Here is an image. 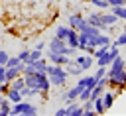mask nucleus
I'll return each mask as SVG.
<instances>
[{
    "label": "nucleus",
    "instance_id": "4",
    "mask_svg": "<svg viewBox=\"0 0 126 116\" xmlns=\"http://www.w3.org/2000/svg\"><path fill=\"white\" fill-rule=\"evenodd\" d=\"M39 112V108L30 102V98H22L20 102H14L10 108V116H35Z\"/></svg>",
    "mask_w": 126,
    "mask_h": 116
},
{
    "label": "nucleus",
    "instance_id": "2",
    "mask_svg": "<svg viewBox=\"0 0 126 116\" xmlns=\"http://www.w3.org/2000/svg\"><path fill=\"white\" fill-rule=\"evenodd\" d=\"M45 75L49 77V85L51 87H67V71H65V65H55V63H47L45 67Z\"/></svg>",
    "mask_w": 126,
    "mask_h": 116
},
{
    "label": "nucleus",
    "instance_id": "24",
    "mask_svg": "<svg viewBox=\"0 0 126 116\" xmlns=\"http://www.w3.org/2000/svg\"><path fill=\"white\" fill-rule=\"evenodd\" d=\"M112 43H114V45H118V47H124V45H126V33L122 31L118 37H114V41H112Z\"/></svg>",
    "mask_w": 126,
    "mask_h": 116
},
{
    "label": "nucleus",
    "instance_id": "9",
    "mask_svg": "<svg viewBox=\"0 0 126 116\" xmlns=\"http://www.w3.org/2000/svg\"><path fill=\"white\" fill-rule=\"evenodd\" d=\"M81 90L83 88H93L94 85H96V79L93 77V75H81V77H77V83H75Z\"/></svg>",
    "mask_w": 126,
    "mask_h": 116
},
{
    "label": "nucleus",
    "instance_id": "26",
    "mask_svg": "<svg viewBox=\"0 0 126 116\" xmlns=\"http://www.w3.org/2000/svg\"><path fill=\"white\" fill-rule=\"evenodd\" d=\"M28 57H30V49H22V51L18 53V59L24 61V63H28Z\"/></svg>",
    "mask_w": 126,
    "mask_h": 116
},
{
    "label": "nucleus",
    "instance_id": "21",
    "mask_svg": "<svg viewBox=\"0 0 126 116\" xmlns=\"http://www.w3.org/2000/svg\"><path fill=\"white\" fill-rule=\"evenodd\" d=\"M93 100V106H94V112L96 114H104L106 110H104V104H102V98L100 96H96V98H91Z\"/></svg>",
    "mask_w": 126,
    "mask_h": 116
},
{
    "label": "nucleus",
    "instance_id": "12",
    "mask_svg": "<svg viewBox=\"0 0 126 116\" xmlns=\"http://www.w3.org/2000/svg\"><path fill=\"white\" fill-rule=\"evenodd\" d=\"M83 20H85V16H83L81 12H73V14H69V18H67V26L77 29V28H79V24H81Z\"/></svg>",
    "mask_w": 126,
    "mask_h": 116
},
{
    "label": "nucleus",
    "instance_id": "22",
    "mask_svg": "<svg viewBox=\"0 0 126 116\" xmlns=\"http://www.w3.org/2000/svg\"><path fill=\"white\" fill-rule=\"evenodd\" d=\"M89 2L96 10H108V0H89Z\"/></svg>",
    "mask_w": 126,
    "mask_h": 116
},
{
    "label": "nucleus",
    "instance_id": "8",
    "mask_svg": "<svg viewBox=\"0 0 126 116\" xmlns=\"http://www.w3.org/2000/svg\"><path fill=\"white\" fill-rule=\"evenodd\" d=\"M118 92H120L118 88H110V87H106V88H104V92L100 94V98H102V104H104V110H106V112L112 108V104H114V100H116V94H118Z\"/></svg>",
    "mask_w": 126,
    "mask_h": 116
},
{
    "label": "nucleus",
    "instance_id": "25",
    "mask_svg": "<svg viewBox=\"0 0 126 116\" xmlns=\"http://www.w3.org/2000/svg\"><path fill=\"white\" fill-rule=\"evenodd\" d=\"M106 69H108V67H102V65H98V69H96V73H94L93 77H94L96 81H98V79H102V77L106 75Z\"/></svg>",
    "mask_w": 126,
    "mask_h": 116
},
{
    "label": "nucleus",
    "instance_id": "17",
    "mask_svg": "<svg viewBox=\"0 0 126 116\" xmlns=\"http://www.w3.org/2000/svg\"><path fill=\"white\" fill-rule=\"evenodd\" d=\"M26 87V81H24V75H18L16 79H12L10 81V88H14V90H22Z\"/></svg>",
    "mask_w": 126,
    "mask_h": 116
},
{
    "label": "nucleus",
    "instance_id": "23",
    "mask_svg": "<svg viewBox=\"0 0 126 116\" xmlns=\"http://www.w3.org/2000/svg\"><path fill=\"white\" fill-rule=\"evenodd\" d=\"M22 63H24V61H20V59H18V55H10L4 67H18V65H22Z\"/></svg>",
    "mask_w": 126,
    "mask_h": 116
},
{
    "label": "nucleus",
    "instance_id": "3",
    "mask_svg": "<svg viewBox=\"0 0 126 116\" xmlns=\"http://www.w3.org/2000/svg\"><path fill=\"white\" fill-rule=\"evenodd\" d=\"M24 81H26V87L37 88V90H41V92H49V88H51V85H49V77H47L43 71L28 73V75H24Z\"/></svg>",
    "mask_w": 126,
    "mask_h": 116
},
{
    "label": "nucleus",
    "instance_id": "5",
    "mask_svg": "<svg viewBox=\"0 0 126 116\" xmlns=\"http://www.w3.org/2000/svg\"><path fill=\"white\" fill-rule=\"evenodd\" d=\"M73 63H75V65H79V67L83 69V73H85V71H89V69L94 65V57H93V55H89V53L79 51V53L73 57Z\"/></svg>",
    "mask_w": 126,
    "mask_h": 116
},
{
    "label": "nucleus",
    "instance_id": "10",
    "mask_svg": "<svg viewBox=\"0 0 126 116\" xmlns=\"http://www.w3.org/2000/svg\"><path fill=\"white\" fill-rule=\"evenodd\" d=\"M65 47H67L65 39H59V37H55V35H53V39H49V43H47V49H49V51H57V53H65Z\"/></svg>",
    "mask_w": 126,
    "mask_h": 116
},
{
    "label": "nucleus",
    "instance_id": "30",
    "mask_svg": "<svg viewBox=\"0 0 126 116\" xmlns=\"http://www.w3.org/2000/svg\"><path fill=\"white\" fill-rule=\"evenodd\" d=\"M122 31H124V33H126V24H124V26H122Z\"/></svg>",
    "mask_w": 126,
    "mask_h": 116
},
{
    "label": "nucleus",
    "instance_id": "27",
    "mask_svg": "<svg viewBox=\"0 0 126 116\" xmlns=\"http://www.w3.org/2000/svg\"><path fill=\"white\" fill-rule=\"evenodd\" d=\"M45 47H47V41H45V39H39V41L35 43V49H41V51H43Z\"/></svg>",
    "mask_w": 126,
    "mask_h": 116
},
{
    "label": "nucleus",
    "instance_id": "29",
    "mask_svg": "<svg viewBox=\"0 0 126 116\" xmlns=\"http://www.w3.org/2000/svg\"><path fill=\"white\" fill-rule=\"evenodd\" d=\"M55 116H67V110H65V106L57 108V110H55Z\"/></svg>",
    "mask_w": 126,
    "mask_h": 116
},
{
    "label": "nucleus",
    "instance_id": "18",
    "mask_svg": "<svg viewBox=\"0 0 126 116\" xmlns=\"http://www.w3.org/2000/svg\"><path fill=\"white\" fill-rule=\"evenodd\" d=\"M69 26H65V24H59L57 28H55V37H59V39H65L67 35H69Z\"/></svg>",
    "mask_w": 126,
    "mask_h": 116
},
{
    "label": "nucleus",
    "instance_id": "6",
    "mask_svg": "<svg viewBox=\"0 0 126 116\" xmlns=\"http://www.w3.org/2000/svg\"><path fill=\"white\" fill-rule=\"evenodd\" d=\"M118 22H120V20H118V16H116V14H112L110 10H100V24H102L100 31H106V28L116 26Z\"/></svg>",
    "mask_w": 126,
    "mask_h": 116
},
{
    "label": "nucleus",
    "instance_id": "13",
    "mask_svg": "<svg viewBox=\"0 0 126 116\" xmlns=\"http://www.w3.org/2000/svg\"><path fill=\"white\" fill-rule=\"evenodd\" d=\"M85 20H87V24H91V26H94V28H98V29L102 28V24H100V10L87 14V16H85Z\"/></svg>",
    "mask_w": 126,
    "mask_h": 116
},
{
    "label": "nucleus",
    "instance_id": "19",
    "mask_svg": "<svg viewBox=\"0 0 126 116\" xmlns=\"http://www.w3.org/2000/svg\"><path fill=\"white\" fill-rule=\"evenodd\" d=\"M108 10H110L112 14H116L118 20H126V4H122V6H110Z\"/></svg>",
    "mask_w": 126,
    "mask_h": 116
},
{
    "label": "nucleus",
    "instance_id": "20",
    "mask_svg": "<svg viewBox=\"0 0 126 116\" xmlns=\"http://www.w3.org/2000/svg\"><path fill=\"white\" fill-rule=\"evenodd\" d=\"M10 108H12V102L4 96L0 102V116H10Z\"/></svg>",
    "mask_w": 126,
    "mask_h": 116
},
{
    "label": "nucleus",
    "instance_id": "15",
    "mask_svg": "<svg viewBox=\"0 0 126 116\" xmlns=\"http://www.w3.org/2000/svg\"><path fill=\"white\" fill-rule=\"evenodd\" d=\"M65 71H67L69 77H81V75H83V69H81L79 65H75L73 61H71L69 65H65Z\"/></svg>",
    "mask_w": 126,
    "mask_h": 116
},
{
    "label": "nucleus",
    "instance_id": "7",
    "mask_svg": "<svg viewBox=\"0 0 126 116\" xmlns=\"http://www.w3.org/2000/svg\"><path fill=\"white\" fill-rule=\"evenodd\" d=\"M45 59H47L49 63H55V65H69V63L73 61V57H69V55H65V53L49 51V49H47V53H45Z\"/></svg>",
    "mask_w": 126,
    "mask_h": 116
},
{
    "label": "nucleus",
    "instance_id": "1",
    "mask_svg": "<svg viewBox=\"0 0 126 116\" xmlns=\"http://www.w3.org/2000/svg\"><path fill=\"white\" fill-rule=\"evenodd\" d=\"M106 79L110 88H118V90L126 88V61L122 55H116L112 59V63L106 69Z\"/></svg>",
    "mask_w": 126,
    "mask_h": 116
},
{
    "label": "nucleus",
    "instance_id": "28",
    "mask_svg": "<svg viewBox=\"0 0 126 116\" xmlns=\"http://www.w3.org/2000/svg\"><path fill=\"white\" fill-rule=\"evenodd\" d=\"M122 4H126V0H108V8L110 6H122Z\"/></svg>",
    "mask_w": 126,
    "mask_h": 116
},
{
    "label": "nucleus",
    "instance_id": "11",
    "mask_svg": "<svg viewBox=\"0 0 126 116\" xmlns=\"http://www.w3.org/2000/svg\"><path fill=\"white\" fill-rule=\"evenodd\" d=\"M79 92H81V88L75 85V87H71V88H67V90L61 92V100H77L79 98Z\"/></svg>",
    "mask_w": 126,
    "mask_h": 116
},
{
    "label": "nucleus",
    "instance_id": "16",
    "mask_svg": "<svg viewBox=\"0 0 126 116\" xmlns=\"http://www.w3.org/2000/svg\"><path fill=\"white\" fill-rule=\"evenodd\" d=\"M4 96H6V98L12 102V104H14V102H20V100L24 98V96H22V92H20V90H14V88H8Z\"/></svg>",
    "mask_w": 126,
    "mask_h": 116
},
{
    "label": "nucleus",
    "instance_id": "31",
    "mask_svg": "<svg viewBox=\"0 0 126 116\" xmlns=\"http://www.w3.org/2000/svg\"><path fill=\"white\" fill-rule=\"evenodd\" d=\"M0 87H2V83H0Z\"/></svg>",
    "mask_w": 126,
    "mask_h": 116
},
{
    "label": "nucleus",
    "instance_id": "14",
    "mask_svg": "<svg viewBox=\"0 0 126 116\" xmlns=\"http://www.w3.org/2000/svg\"><path fill=\"white\" fill-rule=\"evenodd\" d=\"M65 43L71 45V47H77V45H79V31H77L75 28L69 29V35L65 37ZM77 49H79V47H77Z\"/></svg>",
    "mask_w": 126,
    "mask_h": 116
}]
</instances>
